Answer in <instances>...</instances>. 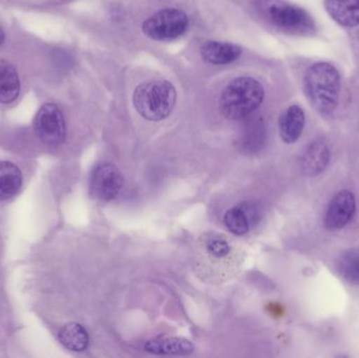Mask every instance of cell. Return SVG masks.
Segmentation results:
<instances>
[{
    "mask_svg": "<svg viewBox=\"0 0 359 358\" xmlns=\"http://www.w3.org/2000/svg\"><path fill=\"white\" fill-rule=\"evenodd\" d=\"M304 88L312 106L318 113L329 115L339 105L341 75L330 63H316L306 71Z\"/></svg>",
    "mask_w": 359,
    "mask_h": 358,
    "instance_id": "6da1fadb",
    "label": "cell"
},
{
    "mask_svg": "<svg viewBox=\"0 0 359 358\" xmlns=\"http://www.w3.org/2000/svg\"><path fill=\"white\" fill-rule=\"evenodd\" d=\"M265 98L261 82L251 77H238L232 80L219 99V109L226 118L241 120L259 109Z\"/></svg>",
    "mask_w": 359,
    "mask_h": 358,
    "instance_id": "7a4b0ae2",
    "label": "cell"
},
{
    "mask_svg": "<svg viewBox=\"0 0 359 358\" xmlns=\"http://www.w3.org/2000/svg\"><path fill=\"white\" fill-rule=\"evenodd\" d=\"M133 101L143 118L149 121H161L172 113L176 105V88L164 80L147 82L136 88Z\"/></svg>",
    "mask_w": 359,
    "mask_h": 358,
    "instance_id": "3957f363",
    "label": "cell"
},
{
    "mask_svg": "<svg viewBox=\"0 0 359 358\" xmlns=\"http://www.w3.org/2000/svg\"><path fill=\"white\" fill-rule=\"evenodd\" d=\"M263 11L270 22L293 34H307L314 29L312 17L304 8L283 0H263Z\"/></svg>",
    "mask_w": 359,
    "mask_h": 358,
    "instance_id": "277c9868",
    "label": "cell"
},
{
    "mask_svg": "<svg viewBox=\"0 0 359 358\" xmlns=\"http://www.w3.org/2000/svg\"><path fill=\"white\" fill-rule=\"evenodd\" d=\"M188 17L178 8H164L147 18L142 25L143 33L154 40L175 39L188 29Z\"/></svg>",
    "mask_w": 359,
    "mask_h": 358,
    "instance_id": "5b68a950",
    "label": "cell"
},
{
    "mask_svg": "<svg viewBox=\"0 0 359 358\" xmlns=\"http://www.w3.org/2000/svg\"><path fill=\"white\" fill-rule=\"evenodd\" d=\"M34 128L38 138L50 146H56L65 141L67 125L60 109L53 103L44 104L34 120Z\"/></svg>",
    "mask_w": 359,
    "mask_h": 358,
    "instance_id": "8992f818",
    "label": "cell"
},
{
    "mask_svg": "<svg viewBox=\"0 0 359 358\" xmlns=\"http://www.w3.org/2000/svg\"><path fill=\"white\" fill-rule=\"evenodd\" d=\"M123 184L121 172L113 164H100L93 170L90 176V193L101 201L109 202L116 199Z\"/></svg>",
    "mask_w": 359,
    "mask_h": 358,
    "instance_id": "52a82bcc",
    "label": "cell"
},
{
    "mask_svg": "<svg viewBox=\"0 0 359 358\" xmlns=\"http://www.w3.org/2000/svg\"><path fill=\"white\" fill-rule=\"evenodd\" d=\"M356 210L355 197L349 191H341L331 200L326 214L325 226L329 230H339L349 224Z\"/></svg>",
    "mask_w": 359,
    "mask_h": 358,
    "instance_id": "ba28073f",
    "label": "cell"
},
{
    "mask_svg": "<svg viewBox=\"0 0 359 358\" xmlns=\"http://www.w3.org/2000/svg\"><path fill=\"white\" fill-rule=\"evenodd\" d=\"M331 159L329 145L325 141L316 140L306 147L301 156V170L306 176L316 177L322 174Z\"/></svg>",
    "mask_w": 359,
    "mask_h": 358,
    "instance_id": "9c48e42d",
    "label": "cell"
},
{
    "mask_svg": "<svg viewBox=\"0 0 359 358\" xmlns=\"http://www.w3.org/2000/svg\"><path fill=\"white\" fill-rule=\"evenodd\" d=\"M306 117L299 105H291L280 118V138L285 143L292 144L299 140L305 128Z\"/></svg>",
    "mask_w": 359,
    "mask_h": 358,
    "instance_id": "30bf717a",
    "label": "cell"
},
{
    "mask_svg": "<svg viewBox=\"0 0 359 358\" xmlns=\"http://www.w3.org/2000/svg\"><path fill=\"white\" fill-rule=\"evenodd\" d=\"M242 54V48L233 43L207 41L201 46L203 60L211 64H228L233 62Z\"/></svg>",
    "mask_w": 359,
    "mask_h": 358,
    "instance_id": "8fae6325",
    "label": "cell"
},
{
    "mask_svg": "<svg viewBox=\"0 0 359 358\" xmlns=\"http://www.w3.org/2000/svg\"><path fill=\"white\" fill-rule=\"evenodd\" d=\"M327 13L344 27L359 25V0H325Z\"/></svg>",
    "mask_w": 359,
    "mask_h": 358,
    "instance_id": "7c38bea8",
    "label": "cell"
},
{
    "mask_svg": "<svg viewBox=\"0 0 359 358\" xmlns=\"http://www.w3.org/2000/svg\"><path fill=\"white\" fill-rule=\"evenodd\" d=\"M147 352L158 355H189L194 351L191 343L181 338H157L145 344Z\"/></svg>",
    "mask_w": 359,
    "mask_h": 358,
    "instance_id": "4fadbf2b",
    "label": "cell"
},
{
    "mask_svg": "<svg viewBox=\"0 0 359 358\" xmlns=\"http://www.w3.org/2000/svg\"><path fill=\"white\" fill-rule=\"evenodd\" d=\"M22 185L20 170L11 162H0V202L14 197Z\"/></svg>",
    "mask_w": 359,
    "mask_h": 358,
    "instance_id": "5bb4252c",
    "label": "cell"
},
{
    "mask_svg": "<svg viewBox=\"0 0 359 358\" xmlns=\"http://www.w3.org/2000/svg\"><path fill=\"white\" fill-rule=\"evenodd\" d=\"M20 92V81L16 69L6 61H0V103L13 102Z\"/></svg>",
    "mask_w": 359,
    "mask_h": 358,
    "instance_id": "9a60e30c",
    "label": "cell"
},
{
    "mask_svg": "<svg viewBox=\"0 0 359 358\" xmlns=\"http://www.w3.org/2000/svg\"><path fill=\"white\" fill-rule=\"evenodd\" d=\"M61 344L71 351L81 352L88 348L90 336L88 331L78 323H69L58 333Z\"/></svg>",
    "mask_w": 359,
    "mask_h": 358,
    "instance_id": "2e32d148",
    "label": "cell"
},
{
    "mask_svg": "<svg viewBox=\"0 0 359 358\" xmlns=\"http://www.w3.org/2000/svg\"><path fill=\"white\" fill-rule=\"evenodd\" d=\"M337 267L346 282L359 286V248L346 252L337 261Z\"/></svg>",
    "mask_w": 359,
    "mask_h": 358,
    "instance_id": "e0dca14e",
    "label": "cell"
},
{
    "mask_svg": "<svg viewBox=\"0 0 359 358\" xmlns=\"http://www.w3.org/2000/svg\"><path fill=\"white\" fill-rule=\"evenodd\" d=\"M224 222H225L228 230L236 235H246L251 227L248 216L241 204L226 212Z\"/></svg>",
    "mask_w": 359,
    "mask_h": 358,
    "instance_id": "ac0fdd59",
    "label": "cell"
},
{
    "mask_svg": "<svg viewBox=\"0 0 359 358\" xmlns=\"http://www.w3.org/2000/svg\"><path fill=\"white\" fill-rule=\"evenodd\" d=\"M206 250L211 256L215 259H223L230 254V244L225 237L219 235H209L205 242Z\"/></svg>",
    "mask_w": 359,
    "mask_h": 358,
    "instance_id": "d6986e66",
    "label": "cell"
},
{
    "mask_svg": "<svg viewBox=\"0 0 359 358\" xmlns=\"http://www.w3.org/2000/svg\"><path fill=\"white\" fill-rule=\"evenodd\" d=\"M4 32L0 29V46H1L2 43H4Z\"/></svg>",
    "mask_w": 359,
    "mask_h": 358,
    "instance_id": "ffe728a7",
    "label": "cell"
}]
</instances>
